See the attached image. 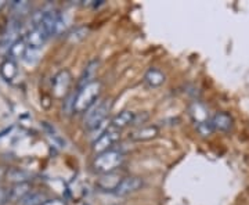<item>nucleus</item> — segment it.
Instances as JSON below:
<instances>
[{"mask_svg": "<svg viewBox=\"0 0 249 205\" xmlns=\"http://www.w3.org/2000/svg\"><path fill=\"white\" fill-rule=\"evenodd\" d=\"M121 139V130H116L114 128H109L107 130H104L103 133L98 136L97 139L91 144V149L96 154L109 151L114 144Z\"/></svg>", "mask_w": 249, "mask_h": 205, "instance_id": "obj_4", "label": "nucleus"}, {"mask_svg": "<svg viewBox=\"0 0 249 205\" xmlns=\"http://www.w3.org/2000/svg\"><path fill=\"white\" fill-rule=\"evenodd\" d=\"M72 76L71 72L68 70H61L53 78V93L55 97L61 98L64 97L71 86Z\"/></svg>", "mask_w": 249, "mask_h": 205, "instance_id": "obj_5", "label": "nucleus"}, {"mask_svg": "<svg viewBox=\"0 0 249 205\" xmlns=\"http://www.w3.org/2000/svg\"><path fill=\"white\" fill-rule=\"evenodd\" d=\"M0 71H1V75H3L6 79L11 80L16 76V74H17V65H16V63H14L13 60H6L4 63L1 64Z\"/></svg>", "mask_w": 249, "mask_h": 205, "instance_id": "obj_15", "label": "nucleus"}, {"mask_svg": "<svg viewBox=\"0 0 249 205\" xmlns=\"http://www.w3.org/2000/svg\"><path fill=\"white\" fill-rule=\"evenodd\" d=\"M49 198L46 197L45 193L40 191H31L24 200L19 201L21 205H43Z\"/></svg>", "mask_w": 249, "mask_h": 205, "instance_id": "obj_13", "label": "nucleus"}, {"mask_svg": "<svg viewBox=\"0 0 249 205\" xmlns=\"http://www.w3.org/2000/svg\"><path fill=\"white\" fill-rule=\"evenodd\" d=\"M49 35L40 27H34L25 36V42L29 49H35V50H40L42 46L45 45Z\"/></svg>", "mask_w": 249, "mask_h": 205, "instance_id": "obj_7", "label": "nucleus"}, {"mask_svg": "<svg viewBox=\"0 0 249 205\" xmlns=\"http://www.w3.org/2000/svg\"><path fill=\"white\" fill-rule=\"evenodd\" d=\"M7 201H10V190L0 187V205L6 204Z\"/></svg>", "mask_w": 249, "mask_h": 205, "instance_id": "obj_20", "label": "nucleus"}, {"mask_svg": "<svg viewBox=\"0 0 249 205\" xmlns=\"http://www.w3.org/2000/svg\"><path fill=\"white\" fill-rule=\"evenodd\" d=\"M1 4H3V1H0V7H1Z\"/></svg>", "mask_w": 249, "mask_h": 205, "instance_id": "obj_22", "label": "nucleus"}, {"mask_svg": "<svg viewBox=\"0 0 249 205\" xmlns=\"http://www.w3.org/2000/svg\"><path fill=\"white\" fill-rule=\"evenodd\" d=\"M142 187V180L137 176H127V178H124L119 185L116 186V188L114 190L118 197H126L133 194L136 191H139L140 188Z\"/></svg>", "mask_w": 249, "mask_h": 205, "instance_id": "obj_6", "label": "nucleus"}, {"mask_svg": "<svg viewBox=\"0 0 249 205\" xmlns=\"http://www.w3.org/2000/svg\"><path fill=\"white\" fill-rule=\"evenodd\" d=\"M109 110H111V104H109V101H107V100L96 103V104L85 114V125H86V128L90 129V130L97 129L98 126L106 121Z\"/></svg>", "mask_w": 249, "mask_h": 205, "instance_id": "obj_3", "label": "nucleus"}, {"mask_svg": "<svg viewBox=\"0 0 249 205\" xmlns=\"http://www.w3.org/2000/svg\"><path fill=\"white\" fill-rule=\"evenodd\" d=\"M165 80H166L165 74L158 68H150L144 75V82L150 88H160V85L165 83Z\"/></svg>", "mask_w": 249, "mask_h": 205, "instance_id": "obj_11", "label": "nucleus"}, {"mask_svg": "<svg viewBox=\"0 0 249 205\" xmlns=\"http://www.w3.org/2000/svg\"><path fill=\"white\" fill-rule=\"evenodd\" d=\"M43 205H67L60 198H53V200H47Z\"/></svg>", "mask_w": 249, "mask_h": 205, "instance_id": "obj_21", "label": "nucleus"}, {"mask_svg": "<svg viewBox=\"0 0 249 205\" xmlns=\"http://www.w3.org/2000/svg\"><path fill=\"white\" fill-rule=\"evenodd\" d=\"M134 116H136V112H133V111H122L112 118L111 128H114L116 130H122V129H126L129 126H133Z\"/></svg>", "mask_w": 249, "mask_h": 205, "instance_id": "obj_9", "label": "nucleus"}, {"mask_svg": "<svg viewBox=\"0 0 249 205\" xmlns=\"http://www.w3.org/2000/svg\"><path fill=\"white\" fill-rule=\"evenodd\" d=\"M9 178L10 180H13V182H16V183H24V182H28L27 173L19 169L11 170L9 173Z\"/></svg>", "mask_w": 249, "mask_h": 205, "instance_id": "obj_17", "label": "nucleus"}, {"mask_svg": "<svg viewBox=\"0 0 249 205\" xmlns=\"http://www.w3.org/2000/svg\"><path fill=\"white\" fill-rule=\"evenodd\" d=\"M37 53H39V50H35V49H29L28 47V50H27V53H25V56H24V61L27 64H32L35 63L36 60H37Z\"/></svg>", "mask_w": 249, "mask_h": 205, "instance_id": "obj_18", "label": "nucleus"}, {"mask_svg": "<svg viewBox=\"0 0 249 205\" xmlns=\"http://www.w3.org/2000/svg\"><path fill=\"white\" fill-rule=\"evenodd\" d=\"M160 134V129L155 125H144L137 128L132 133L129 134V137L134 142H148L155 139Z\"/></svg>", "mask_w": 249, "mask_h": 205, "instance_id": "obj_8", "label": "nucleus"}, {"mask_svg": "<svg viewBox=\"0 0 249 205\" xmlns=\"http://www.w3.org/2000/svg\"><path fill=\"white\" fill-rule=\"evenodd\" d=\"M32 191V187L28 182L24 183H16L10 188V201H21Z\"/></svg>", "mask_w": 249, "mask_h": 205, "instance_id": "obj_12", "label": "nucleus"}, {"mask_svg": "<svg viewBox=\"0 0 249 205\" xmlns=\"http://www.w3.org/2000/svg\"><path fill=\"white\" fill-rule=\"evenodd\" d=\"M211 124L213 126L214 130L219 132H229L232 128V118L226 112H217L214 114Z\"/></svg>", "mask_w": 249, "mask_h": 205, "instance_id": "obj_10", "label": "nucleus"}, {"mask_svg": "<svg viewBox=\"0 0 249 205\" xmlns=\"http://www.w3.org/2000/svg\"><path fill=\"white\" fill-rule=\"evenodd\" d=\"M97 61H91V63L86 67V70H85V74H83V76H82V79H80V88H83V86H86L88 83L90 82H93V76H94V72L97 70Z\"/></svg>", "mask_w": 249, "mask_h": 205, "instance_id": "obj_16", "label": "nucleus"}, {"mask_svg": "<svg viewBox=\"0 0 249 205\" xmlns=\"http://www.w3.org/2000/svg\"><path fill=\"white\" fill-rule=\"evenodd\" d=\"M101 93V83L98 80H93L88 83L86 86L80 88V90L76 93V97L73 100V111L82 114L88 112L90 108L96 104V100Z\"/></svg>", "mask_w": 249, "mask_h": 205, "instance_id": "obj_1", "label": "nucleus"}, {"mask_svg": "<svg viewBox=\"0 0 249 205\" xmlns=\"http://www.w3.org/2000/svg\"><path fill=\"white\" fill-rule=\"evenodd\" d=\"M124 162V154L118 150H109V151L97 154L93 161V168L100 175H108L114 173Z\"/></svg>", "mask_w": 249, "mask_h": 205, "instance_id": "obj_2", "label": "nucleus"}, {"mask_svg": "<svg viewBox=\"0 0 249 205\" xmlns=\"http://www.w3.org/2000/svg\"><path fill=\"white\" fill-rule=\"evenodd\" d=\"M27 50H28V45H27V42H25V39H18L17 42L11 46L10 53H11L13 57H16V58H24V56H25V53H27Z\"/></svg>", "mask_w": 249, "mask_h": 205, "instance_id": "obj_14", "label": "nucleus"}, {"mask_svg": "<svg viewBox=\"0 0 249 205\" xmlns=\"http://www.w3.org/2000/svg\"><path fill=\"white\" fill-rule=\"evenodd\" d=\"M86 35H88V28H78L76 31L72 32L71 37L75 39V40H80V39H83Z\"/></svg>", "mask_w": 249, "mask_h": 205, "instance_id": "obj_19", "label": "nucleus"}]
</instances>
